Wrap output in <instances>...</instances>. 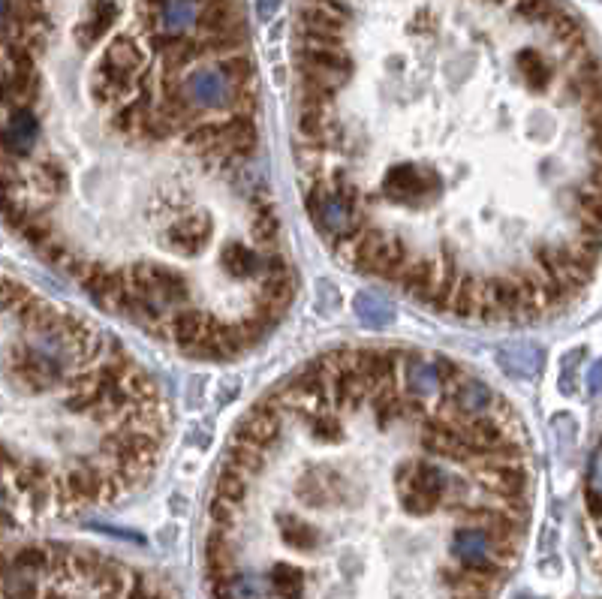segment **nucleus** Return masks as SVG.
<instances>
[{"instance_id":"1","label":"nucleus","mask_w":602,"mask_h":599,"mask_svg":"<svg viewBox=\"0 0 602 599\" xmlns=\"http://www.w3.org/2000/svg\"><path fill=\"white\" fill-rule=\"evenodd\" d=\"M241 0H85L79 64L4 55L10 226L184 356H238L289 308Z\"/></svg>"},{"instance_id":"2","label":"nucleus","mask_w":602,"mask_h":599,"mask_svg":"<svg viewBox=\"0 0 602 599\" xmlns=\"http://www.w3.org/2000/svg\"><path fill=\"white\" fill-rule=\"evenodd\" d=\"M295 169L356 271L467 320H536L602 250V67L572 13L503 64L295 34Z\"/></svg>"},{"instance_id":"3","label":"nucleus","mask_w":602,"mask_h":599,"mask_svg":"<svg viewBox=\"0 0 602 599\" xmlns=\"http://www.w3.org/2000/svg\"><path fill=\"white\" fill-rule=\"evenodd\" d=\"M169 407L145 368L88 317L4 283V515H76L148 482Z\"/></svg>"},{"instance_id":"4","label":"nucleus","mask_w":602,"mask_h":599,"mask_svg":"<svg viewBox=\"0 0 602 599\" xmlns=\"http://www.w3.org/2000/svg\"><path fill=\"white\" fill-rule=\"evenodd\" d=\"M356 314L371 329H386V326L395 323V311L383 302L380 295H374V292H359L356 295Z\"/></svg>"},{"instance_id":"5","label":"nucleus","mask_w":602,"mask_h":599,"mask_svg":"<svg viewBox=\"0 0 602 599\" xmlns=\"http://www.w3.org/2000/svg\"><path fill=\"white\" fill-rule=\"evenodd\" d=\"M590 482H593V491L602 494V449L593 455V464H590Z\"/></svg>"},{"instance_id":"6","label":"nucleus","mask_w":602,"mask_h":599,"mask_svg":"<svg viewBox=\"0 0 602 599\" xmlns=\"http://www.w3.org/2000/svg\"><path fill=\"white\" fill-rule=\"evenodd\" d=\"M590 392L596 395V392H602V362L593 368V374H590Z\"/></svg>"},{"instance_id":"7","label":"nucleus","mask_w":602,"mask_h":599,"mask_svg":"<svg viewBox=\"0 0 602 599\" xmlns=\"http://www.w3.org/2000/svg\"><path fill=\"white\" fill-rule=\"evenodd\" d=\"M277 7H280V0H259V13H262L265 19H268Z\"/></svg>"}]
</instances>
